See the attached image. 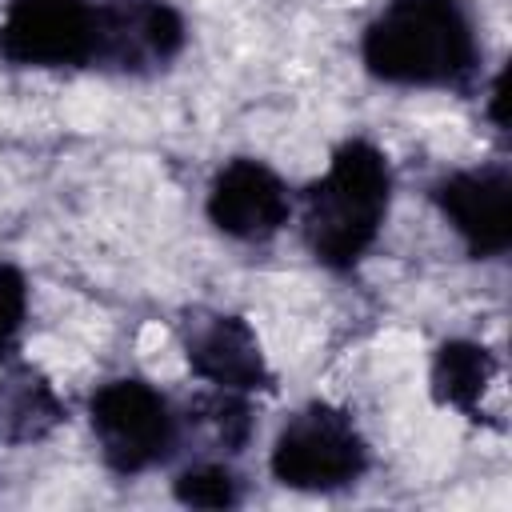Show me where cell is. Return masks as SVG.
<instances>
[{
	"label": "cell",
	"instance_id": "1",
	"mask_svg": "<svg viewBox=\"0 0 512 512\" xmlns=\"http://www.w3.org/2000/svg\"><path fill=\"white\" fill-rule=\"evenodd\" d=\"M360 60L396 88H468L480 64L476 16L464 0H388L364 28Z\"/></svg>",
	"mask_w": 512,
	"mask_h": 512
},
{
	"label": "cell",
	"instance_id": "2",
	"mask_svg": "<svg viewBox=\"0 0 512 512\" xmlns=\"http://www.w3.org/2000/svg\"><path fill=\"white\" fill-rule=\"evenodd\" d=\"M392 204V168L372 140H344L324 176L304 188L300 228L316 264L352 272L376 244Z\"/></svg>",
	"mask_w": 512,
	"mask_h": 512
},
{
	"label": "cell",
	"instance_id": "3",
	"mask_svg": "<svg viewBox=\"0 0 512 512\" xmlns=\"http://www.w3.org/2000/svg\"><path fill=\"white\" fill-rule=\"evenodd\" d=\"M88 424L100 460L116 476H140L164 464L180 444V420L172 404L140 376L100 384L88 400Z\"/></svg>",
	"mask_w": 512,
	"mask_h": 512
},
{
	"label": "cell",
	"instance_id": "4",
	"mask_svg": "<svg viewBox=\"0 0 512 512\" xmlns=\"http://www.w3.org/2000/svg\"><path fill=\"white\" fill-rule=\"evenodd\" d=\"M268 468L284 488L336 492L368 472V444L344 408L316 400L280 428Z\"/></svg>",
	"mask_w": 512,
	"mask_h": 512
},
{
	"label": "cell",
	"instance_id": "5",
	"mask_svg": "<svg viewBox=\"0 0 512 512\" xmlns=\"http://www.w3.org/2000/svg\"><path fill=\"white\" fill-rule=\"evenodd\" d=\"M96 0H4L0 60L12 68H92Z\"/></svg>",
	"mask_w": 512,
	"mask_h": 512
},
{
	"label": "cell",
	"instance_id": "6",
	"mask_svg": "<svg viewBox=\"0 0 512 512\" xmlns=\"http://www.w3.org/2000/svg\"><path fill=\"white\" fill-rule=\"evenodd\" d=\"M188 28L168 0H96L92 68L120 76H152L184 52Z\"/></svg>",
	"mask_w": 512,
	"mask_h": 512
},
{
	"label": "cell",
	"instance_id": "7",
	"mask_svg": "<svg viewBox=\"0 0 512 512\" xmlns=\"http://www.w3.org/2000/svg\"><path fill=\"white\" fill-rule=\"evenodd\" d=\"M432 204L464 240L468 256L496 260L512 244V172L508 164H480L448 172L432 184Z\"/></svg>",
	"mask_w": 512,
	"mask_h": 512
},
{
	"label": "cell",
	"instance_id": "8",
	"mask_svg": "<svg viewBox=\"0 0 512 512\" xmlns=\"http://www.w3.org/2000/svg\"><path fill=\"white\" fill-rule=\"evenodd\" d=\"M204 208L216 232L240 244H264L288 224L292 196L272 164L256 156H236L212 176Z\"/></svg>",
	"mask_w": 512,
	"mask_h": 512
},
{
	"label": "cell",
	"instance_id": "9",
	"mask_svg": "<svg viewBox=\"0 0 512 512\" xmlns=\"http://www.w3.org/2000/svg\"><path fill=\"white\" fill-rule=\"evenodd\" d=\"M188 368L212 388L228 392H268L272 368L256 340V328L236 312H196L184 324Z\"/></svg>",
	"mask_w": 512,
	"mask_h": 512
},
{
	"label": "cell",
	"instance_id": "10",
	"mask_svg": "<svg viewBox=\"0 0 512 512\" xmlns=\"http://www.w3.org/2000/svg\"><path fill=\"white\" fill-rule=\"evenodd\" d=\"M64 420H68V408L40 368L8 364L0 372V448L36 444L52 436Z\"/></svg>",
	"mask_w": 512,
	"mask_h": 512
},
{
	"label": "cell",
	"instance_id": "11",
	"mask_svg": "<svg viewBox=\"0 0 512 512\" xmlns=\"http://www.w3.org/2000/svg\"><path fill=\"white\" fill-rule=\"evenodd\" d=\"M496 376V356L476 340H444L432 356V396L444 408L476 412Z\"/></svg>",
	"mask_w": 512,
	"mask_h": 512
},
{
	"label": "cell",
	"instance_id": "12",
	"mask_svg": "<svg viewBox=\"0 0 512 512\" xmlns=\"http://www.w3.org/2000/svg\"><path fill=\"white\" fill-rule=\"evenodd\" d=\"M188 416L196 424L208 428V436L224 448V452H240L248 440H252V408L244 400V392H228V388H216L208 396H196Z\"/></svg>",
	"mask_w": 512,
	"mask_h": 512
},
{
	"label": "cell",
	"instance_id": "13",
	"mask_svg": "<svg viewBox=\"0 0 512 512\" xmlns=\"http://www.w3.org/2000/svg\"><path fill=\"white\" fill-rule=\"evenodd\" d=\"M172 496L188 508H236L244 492H240V476L228 464L200 460V464H188L184 472H176Z\"/></svg>",
	"mask_w": 512,
	"mask_h": 512
},
{
	"label": "cell",
	"instance_id": "14",
	"mask_svg": "<svg viewBox=\"0 0 512 512\" xmlns=\"http://www.w3.org/2000/svg\"><path fill=\"white\" fill-rule=\"evenodd\" d=\"M28 320V280L12 260H0V360H12Z\"/></svg>",
	"mask_w": 512,
	"mask_h": 512
}]
</instances>
